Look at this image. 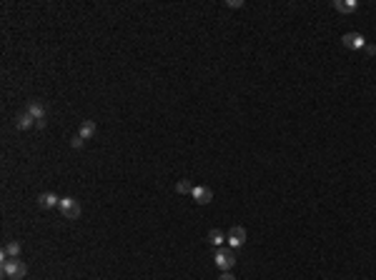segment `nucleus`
<instances>
[{
  "instance_id": "9d476101",
  "label": "nucleus",
  "mask_w": 376,
  "mask_h": 280,
  "mask_svg": "<svg viewBox=\"0 0 376 280\" xmlns=\"http://www.w3.org/2000/svg\"><path fill=\"white\" fill-rule=\"evenodd\" d=\"M331 5H334L339 13H356V8H359L356 0H334Z\"/></svg>"
},
{
  "instance_id": "a211bd4d",
  "label": "nucleus",
  "mask_w": 376,
  "mask_h": 280,
  "mask_svg": "<svg viewBox=\"0 0 376 280\" xmlns=\"http://www.w3.org/2000/svg\"><path fill=\"white\" fill-rule=\"evenodd\" d=\"M218 280H236V278H233V275H231V273H224V275H221V278H218Z\"/></svg>"
},
{
  "instance_id": "f3484780",
  "label": "nucleus",
  "mask_w": 376,
  "mask_h": 280,
  "mask_svg": "<svg viewBox=\"0 0 376 280\" xmlns=\"http://www.w3.org/2000/svg\"><path fill=\"white\" fill-rule=\"evenodd\" d=\"M226 5H228V8H241V5H243V0H228Z\"/></svg>"
},
{
  "instance_id": "ddd939ff",
  "label": "nucleus",
  "mask_w": 376,
  "mask_h": 280,
  "mask_svg": "<svg viewBox=\"0 0 376 280\" xmlns=\"http://www.w3.org/2000/svg\"><path fill=\"white\" fill-rule=\"evenodd\" d=\"M224 240H226V238H224V233H221L218 228H213V230L208 233V243H211V245L221 248V243H224Z\"/></svg>"
},
{
  "instance_id": "9b49d317",
  "label": "nucleus",
  "mask_w": 376,
  "mask_h": 280,
  "mask_svg": "<svg viewBox=\"0 0 376 280\" xmlns=\"http://www.w3.org/2000/svg\"><path fill=\"white\" fill-rule=\"evenodd\" d=\"M78 135H80L83 140H91V138L96 135V120H83V125H80Z\"/></svg>"
},
{
  "instance_id": "6e6552de",
  "label": "nucleus",
  "mask_w": 376,
  "mask_h": 280,
  "mask_svg": "<svg viewBox=\"0 0 376 280\" xmlns=\"http://www.w3.org/2000/svg\"><path fill=\"white\" fill-rule=\"evenodd\" d=\"M38 203H40V208L50 210V208H58V205H60V198L55 195V193H40V195H38Z\"/></svg>"
},
{
  "instance_id": "423d86ee",
  "label": "nucleus",
  "mask_w": 376,
  "mask_h": 280,
  "mask_svg": "<svg viewBox=\"0 0 376 280\" xmlns=\"http://www.w3.org/2000/svg\"><path fill=\"white\" fill-rule=\"evenodd\" d=\"M341 43L349 48V50H364V45H366V38L361 35V33H346L344 38H341Z\"/></svg>"
},
{
  "instance_id": "20e7f679",
  "label": "nucleus",
  "mask_w": 376,
  "mask_h": 280,
  "mask_svg": "<svg viewBox=\"0 0 376 280\" xmlns=\"http://www.w3.org/2000/svg\"><path fill=\"white\" fill-rule=\"evenodd\" d=\"M228 248H233V250H238L243 243H246V228L243 225H233L231 230H228Z\"/></svg>"
},
{
  "instance_id": "f03ea898",
  "label": "nucleus",
  "mask_w": 376,
  "mask_h": 280,
  "mask_svg": "<svg viewBox=\"0 0 376 280\" xmlns=\"http://www.w3.org/2000/svg\"><path fill=\"white\" fill-rule=\"evenodd\" d=\"M213 260H216V268H221L224 273H228L236 265V250L233 248H216Z\"/></svg>"
},
{
  "instance_id": "0eeeda50",
  "label": "nucleus",
  "mask_w": 376,
  "mask_h": 280,
  "mask_svg": "<svg viewBox=\"0 0 376 280\" xmlns=\"http://www.w3.org/2000/svg\"><path fill=\"white\" fill-rule=\"evenodd\" d=\"M28 113L35 118V125H38V128H46V105H43L40 100H33V103L28 105Z\"/></svg>"
},
{
  "instance_id": "f257e3e1",
  "label": "nucleus",
  "mask_w": 376,
  "mask_h": 280,
  "mask_svg": "<svg viewBox=\"0 0 376 280\" xmlns=\"http://www.w3.org/2000/svg\"><path fill=\"white\" fill-rule=\"evenodd\" d=\"M0 270H3V278H8V280H23L28 273L25 263L18 260V258H3V268Z\"/></svg>"
},
{
  "instance_id": "dca6fc26",
  "label": "nucleus",
  "mask_w": 376,
  "mask_h": 280,
  "mask_svg": "<svg viewBox=\"0 0 376 280\" xmlns=\"http://www.w3.org/2000/svg\"><path fill=\"white\" fill-rule=\"evenodd\" d=\"M364 50H366L369 55H376V45H371V43H366V45H364Z\"/></svg>"
},
{
  "instance_id": "f8f14e48",
  "label": "nucleus",
  "mask_w": 376,
  "mask_h": 280,
  "mask_svg": "<svg viewBox=\"0 0 376 280\" xmlns=\"http://www.w3.org/2000/svg\"><path fill=\"white\" fill-rule=\"evenodd\" d=\"M0 258H20V243H18V240L5 243V248H3V253H0Z\"/></svg>"
},
{
  "instance_id": "39448f33",
  "label": "nucleus",
  "mask_w": 376,
  "mask_h": 280,
  "mask_svg": "<svg viewBox=\"0 0 376 280\" xmlns=\"http://www.w3.org/2000/svg\"><path fill=\"white\" fill-rule=\"evenodd\" d=\"M191 195H193V200H196L198 205H208V203L213 200V190H211L208 185H196V188L191 190Z\"/></svg>"
},
{
  "instance_id": "4468645a",
  "label": "nucleus",
  "mask_w": 376,
  "mask_h": 280,
  "mask_svg": "<svg viewBox=\"0 0 376 280\" xmlns=\"http://www.w3.org/2000/svg\"><path fill=\"white\" fill-rule=\"evenodd\" d=\"M191 190H193V185L188 180H181L178 185H175V193H181V195H183V193H191Z\"/></svg>"
},
{
  "instance_id": "7ed1b4c3",
  "label": "nucleus",
  "mask_w": 376,
  "mask_h": 280,
  "mask_svg": "<svg viewBox=\"0 0 376 280\" xmlns=\"http://www.w3.org/2000/svg\"><path fill=\"white\" fill-rule=\"evenodd\" d=\"M58 210L63 213V218H68V220H78L80 218V203L75 198H60Z\"/></svg>"
},
{
  "instance_id": "1a4fd4ad",
  "label": "nucleus",
  "mask_w": 376,
  "mask_h": 280,
  "mask_svg": "<svg viewBox=\"0 0 376 280\" xmlns=\"http://www.w3.org/2000/svg\"><path fill=\"white\" fill-rule=\"evenodd\" d=\"M13 123H15V128H18V130H30V128L35 125V118H33V115L25 110V113H20V115H18Z\"/></svg>"
},
{
  "instance_id": "2eb2a0df",
  "label": "nucleus",
  "mask_w": 376,
  "mask_h": 280,
  "mask_svg": "<svg viewBox=\"0 0 376 280\" xmlns=\"http://www.w3.org/2000/svg\"><path fill=\"white\" fill-rule=\"evenodd\" d=\"M83 143H85V140H83L80 135H75V138L71 140V148H75V150H78V148H83Z\"/></svg>"
}]
</instances>
